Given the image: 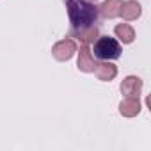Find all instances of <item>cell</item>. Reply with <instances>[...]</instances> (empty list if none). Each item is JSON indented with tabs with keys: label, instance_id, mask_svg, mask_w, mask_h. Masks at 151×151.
Here are the masks:
<instances>
[{
	"label": "cell",
	"instance_id": "1",
	"mask_svg": "<svg viewBox=\"0 0 151 151\" xmlns=\"http://www.w3.org/2000/svg\"><path fill=\"white\" fill-rule=\"evenodd\" d=\"M66 9L69 16V32H78L98 23V7L87 0H66Z\"/></svg>",
	"mask_w": 151,
	"mask_h": 151
},
{
	"label": "cell",
	"instance_id": "2",
	"mask_svg": "<svg viewBox=\"0 0 151 151\" xmlns=\"http://www.w3.org/2000/svg\"><path fill=\"white\" fill-rule=\"evenodd\" d=\"M121 52L119 41L110 36H98L93 46V55L101 60H116L121 57Z\"/></svg>",
	"mask_w": 151,
	"mask_h": 151
},
{
	"label": "cell",
	"instance_id": "3",
	"mask_svg": "<svg viewBox=\"0 0 151 151\" xmlns=\"http://www.w3.org/2000/svg\"><path fill=\"white\" fill-rule=\"evenodd\" d=\"M77 43H75L71 37H66V39H60L59 43H55L52 46V55L57 59V60H69L75 53H77Z\"/></svg>",
	"mask_w": 151,
	"mask_h": 151
},
{
	"label": "cell",
	"instance_id": "4",
	"mask_svg": "<svg viewBox=\"0 0 151 151\" xmlns=\"http://www.w3.org/2000/svg\"><path fill=\"white\" fill-rule=\"evenodd\" d=\"M77 52H78V60H77L78 69L84 71V73H94L100 62H96V59H94L89 45H82L80 50H77Z\"/></svg>",
	"mask_w": 151,
	"mask_h": 151
},
{
	"label": "cell",
	"instance_id": "5",
	"mask_svg": "<svg viewBox=\"0 0 151 151\" xmlns=\"http://www.w3.org/2000/svg\"><path fill=\"white\" fill-rule=\"evenodd\" d=\"M121 93L124 98H140L142 93V80L139 77H126L121 84Z\"/></svg>",
	"mask_w": 151,
	"mask_h": 151
},
{
	"label": "cell",
	"instance_id": "6",
	"mask_svg": "<svg viewBox=\"0 0 151 151\" xmlns=\"http://www.w3.org/2000/svg\"><path fill=\"white\" fill-rule=\"evenodd\" d=\"M140 14H142V7H140L139 2H135V0H126V2L121 4L119 16H121L124 22H133V20H137Z\"/></svg>",
	"mask_w": 151,
	"mask_h": 151
},
{
	"label": "cell",
	"instance_id": "7",
	"mask_svg": "<svg viewBox=\"0 0 151 151\" xmlns=\"http://www.w3.org/2000/svg\"><path fill=\"white\" fill-rule=\"evenodd\" d=\"M121 0H105V2L98 7V14L107 18V20H114L119 16V11H121Z\"/></svg>",
	"mask_w": 151,
	"mask_h": 151
},
{
	"label": "cell",
	"instance_id": "8",
	"mask_svg": "<svg viewBox=\"0 0 151 151\" xmlns=\"http://www.w3.org/2000/svg\"><path fill=\"white\" fill-rule=\"evenodd\" d=\"M94 73H96L98 80H101V82H110V80L116 78L117 68H116V64H112L110 60H105V62H100V64H98V68H96Z\"/></svg>",
	"mask_w": 151,
	"mask_h": 151
},
{
	"label": "cell",
	"instance_id": "9",
	"mask_svg": "<svg viewBox=\"0 0 151 151\" xmlns=\"http://www.w3.org/2000/svg\"><path fill=\"white\" fill-rule=\"evenodd\" d=\"M140 109L142 107H140V101L137 98H124L119 103V112L124 117H135V116H139Z\"/></svg>",
	"mask_w": 151,
	"mask_h": 151
},
{
	"label": "cell",
	"instance_id": "10",
	"mask_svg": "<svg viewBox=\"0 0 151 151\" xmlns=\"http://www.w3.org/2000/svg\"><path fill=\"white\" fill-rule=\"evenodd\" d=\"M98 36H100V27H98V25L89 27V29H84V30H78V32H69V37H77L82 45H91V43H94Z\"/></svg>",
	"mask_w": 151,
	"mask_h": 151
},
{
	"label": "cell",
	"instance_id": "11",
	"mask_svg": "<svg viewBox=\"0 0 151 151\" xmlns=\"http://www.w3.org/2000/svg\"><path fill=\"white\" fill-rule=\"evenodd\" d=\"M114 32H116V36L119 37V41H121L123 45H130V43H133V39H135V30H133V27L128 25V23H119V25H116Z\"/></svg>",
	"mask_w": 151,
	"mask_h": 151
},
{
	"label": "cell",
	"instance_id": "12",
	"mask_svg": "<svg viewBox=\"0 0 151 151\" xmlns=\"http://www.w3.org/2000/svg\"><path fill=\"white\" fill-rule=\"evenodd\" d=\"M87 2H93V4H94V2H96V0H87Z\"/></svg>",
	"mask_w": 151,
	"mask_h": 151
}]
</instances>
